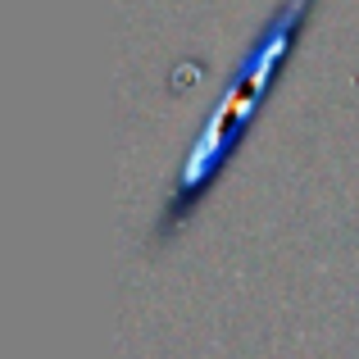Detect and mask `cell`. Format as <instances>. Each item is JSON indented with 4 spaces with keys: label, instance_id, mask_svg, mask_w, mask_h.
<instances>
[{
    "label": "cell",
    "instance_id": "cell-1",
    "mask_svg": "<svg viewBox=\"0 0 359 359\" xmlns=\"http://www.w3.org/2000/svg\"><path fill=\"white\" fill-rule=\"evenodd\" d=\"M314 14H318V0H278L273 14L264 18V27L250 36V46L241 50L237 69H232L228 96L214 105L205 132L196 137L187 164L177 168L173 187H168V201H164L159 223H155V241L159 245L182 237V232L191 228V219L210 205L214 187L223 182V173L232 168V159H237L241 146L250 141L264 105H269L273 91H278L287 60L300 50Z\"/></svg>",
    "mask_w": 359,
    "mask_h": 359
}]
</instances>
